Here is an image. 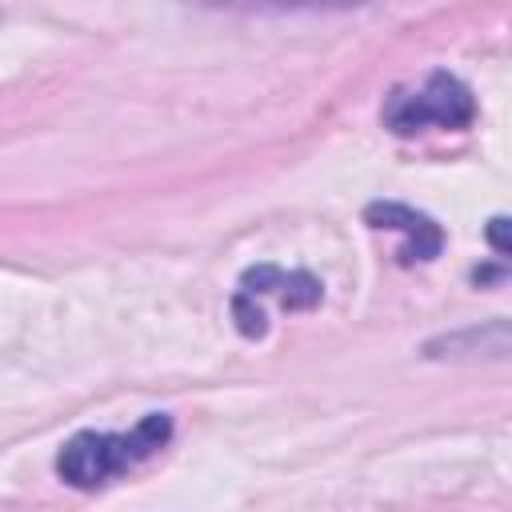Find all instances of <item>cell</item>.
I'll return each mask as SVG.
<instances>
[{
	"instance_id": "1",
	"label": "cell",
	"mask_w": 512,
	"mask_h": 512,
	"mask_svg": "<svg viewBox=\"0 0 512 512\" xmlns=\"http://www.w3.org/2000/svg\"><path fill=\"white\" fill-rule=\"evenodd\" d=\"M172 440V420L164 412H148L132 432H76L60 456H56V472L64 484L72 488H104L112 476L128 472L132 464L148 460L152 452H160Z\"/></svg>"
},
{
	"instance_id": "2",
	"label": "cell",
	"mask_w": 512,
	"mask_h": 512,
	"mask_svg": "<svg viewBox=\"0 0 512 512\" xmlns=\"http://www.w3.org/2000/svg\"><path fill=\"white\" fill-rule=\"evenodd\" d=\"M472 116L476 100L452 72H432L420 88H396L384 100V124L396 136H412L424 128H468Z\"/></svg>"
},
{
	"instance_id": "3",
	"label": "cell",
	"mask_w": 512,
	"mask_h": 512,
	"mask_svg": "<svg viewBox=\"0 0 512 512\" xmlns=\"http://www.w3.org/2000/svg\"><path fill=\"white\" fill-rule=\"evenodd\" d=\"M364 220L372 228H392V232H404V248H400V264H428L440 256L444 248V232L432 216L408 208V204H396V200H376L364 208Z\"/></svg>"
},
{
	"instance_id": "4",
	"label": "cell",
	"mask_w": 512,
	"mask_h": 512,
	"mask_svg": "<svg viewBox=\"0 0 512 512\" xmlns=\"http://www.w3.org/2000/svg\"><path fill=\"white\" fill-rule=\"evenodd\" d=\"M240 292L252 296V300L276 296L284 308H316L320 296H324V288H320L316 276H308V272H284V268H276V264H256V268H248V272L240 276Z\"/></svg>"
},
{
	"instance_id": "5",
	"label": "cell",
	"mask_w": 512,
	"mask_h": 512,
	"mask_svg": "<svg viewBox=\"0 0 512 512\" xmlns=\"http://www.w3.org/2000/svg\"><path fill=\"white\" fill-rule=\"evenodd\" d=\"M204 8H240V12H296V8H356L364 0H196Z\"/></svg>"
},
{
	"instance_id": "6",
	"label": "cell",
	"mask_w": 512,
	"mask_h": 512,
	"mask_svg": "<svg viewBox=\"0 0 512 512\" xmlns=\"http://www.w3.org/2000/svg\"><path fill=\"white\" fill-rule=\"evenodd\" d=\"M232 320H236L240 336H264V328H268L264 308H260L252 296H244V292H236V296H232Z\"/></svg>"
},
{
	"instance_id": "7",
	"label": "cell",
	"mask_w": 512,
	"mask_h": 512,
	"mask_svg": "<svg viewBox=\"0 0 512 512\" xmlns=\"http://www.w3.org/2000/svg\"><path fill=\"white\" fill-rule=\"evenodd\" d=\"M504 224H508V220H504V216H496V220H492V228H488V240H492V248H496L500 256L508 252V240H504Z\"/></svg>"
}]
</instances>
